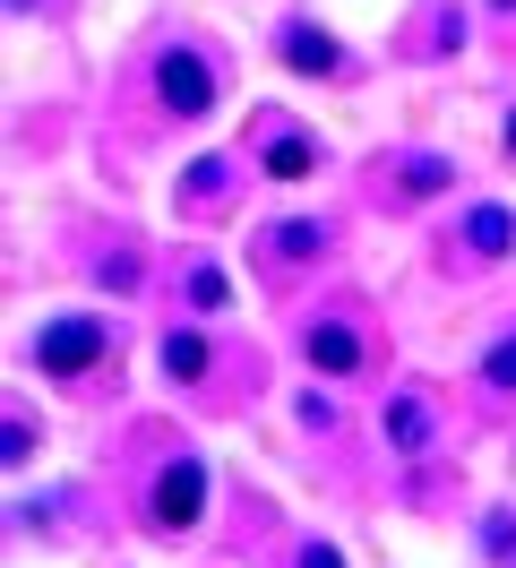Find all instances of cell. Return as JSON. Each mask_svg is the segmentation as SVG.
<instances>
[{
  "mask_svg": "<svg viewBox=\"0 0 516 568\" xmlns=\"http://www.w3.org/2000/svg\"><path fill=\"white\" fill-rule=\"evenodd\" d=\"M310 362H318V371H362V336L344 320H318L310 327Z\"/></svg>",
  "mask_w": 516,
  "mask_h": 568,
  "instance_id": "cell-5",
  "label": "cell"
},
{
  "mask_svg": "<svg viewBox=\"0 0 516 568\" xmlns=\"http://www.w3.org/2000/svg\"><path fill=\"white\" fill-rule=\"evenodd\" d=\"M284 61L310 70V78H327V70H336V43L318 36V27H293V36H284Z\"/></svg>",
  "mask_w": 516,
  "mask_h": 568,
  "instance_id": "cell-6",
  "label": "cell"
},
{
  "mask_svg": "<svg viewBox=\"0 0 516 568\" xmlns=\"http://www.w3.org/2000/svg\"><path fill=\"white\" fill-rule=\"evenodd\" d=\"M516 242V224H508V207H474V250L482 258H499V250Z\"/></svg>",
  "mask_w": 516,
  "mask_h": 568,
  "instance_id": "cell-8",
  "label": "cell"
},
{
  "mask_svg": "<svg viewBox=\"0 0 516 568\" xmlns=\"http://www.w3.org/2000/svg\"><path fill=\"white\" fill-rule=\"evenodd\" d=\"M482 371H490L499 388H516V336H508V345H490V362H482Z\"/></svg>",
  "mask_w": 516,
  "mask_h": 568,
  "instance_id": "cell-12",
  "label": "cell"
},
{
  "mask_svg": "<svg viewBox=\"0 0 516 568\" xmlns=\"http://www.w3.org/2000/svg\"><path fill=\"white\" fill-rule=\"evenodd\" d=\"M302 568H344V560H336V551H302Z\"/></svg>",
  "mask_w": 516,
  "mask_h": 568,
  "instance_id": "cell-13",
  "label": "cell"
},
{
  "mask_svg": "<svg viewBox=\"0 0 516 568\" xmlns=\"http://www.w3.org/2000/svg\"><path fill=\"white\" fill-rule=\"evenodd\" d=\"M199 508H206V474L199 465H164L155 474V526H199Z\"/></svg>",
  "mask_w": 516,
  "mask_h": 568,
  "instance_id": "cell-2",
  "label": "cell"
},
{
  "mask_svg": "<svg viewBox=\"0 0 516 568\" xmlns=\"http://www.w3.org/2000/svg\"><path fill=\"white\" fill-rule=\"evenodd\" d=\"M164 371H172V379H206V336H190V327H181V336L164 345Z\"/></svg>",
  "mask_w": 516,
  "mask_h": 568,
  "instance_id": "cell-7",
  "label": "cell"
},
{
  "mask_svg": "<svg viewBox=\"0 0 516 568\" xmlns=\"http://www.w3.org/2000/svg\"><path fill=\"white\" fill-rule=\"evenodd\" d=\"M378 423H387V448H396V457H422V439H431V405H422V396H387Z\"/></svg>",
  "mask_w": 516,
  "mask_h": 568,
  "instance_id": "cell-4",
  "label": "cell"
},
{
  "mask_svg": "<svg viewBox=\"0 0 516 568\" xmlns=\"http://www.w3.org/2000/svg\"><path fill=\"white\" fill-rule=\"evenodd\" d=\"M275 250H284V258H310V250H327V233H318V224H284Z\"/></svg>",
  "mask_w": 516,
  "mask_h": 568,
  "instance_id": "cell-10",
  "label": "cell"
},
{
  "mask_svg": "<svg viewBox=\"0 0 516 568\" xmlns=\"http://www.w3.org/2000/svg\"><path fill=\"white\" fill-rule=\"evenodd\" d=\"M155 95H164L172 112H206V104H215V78H206L199 52H164V70H155Z\"/></svg>",
  "mask_w": 516,
  "mask_h": 568,
  "instance_id": "cell-3",
  "label": "cell"
},
{
  "mask_svg": "<svg viewBox=\"0 0 516 568\" xmlns=\"http://www.w3.org/2000/svg\"><path fill=\"white\" fill-rule=\"evenodd\" d=\"M508 155H516V112H508Z\"/></svg>",
  "mask_w": 516,
  "mask_h": 568,
  "instance_id": "cell-14",
  "label": "cell"
},
{
  "mask_svg": "<svg viewBox=\"0 0 516 568\" xmlns=\"http://www.w3.org/2000/svg\"><path fill=\"white\" fill-rule=\"evenodd\" d=\"M405 181H413V190H447V164H439V155H413Z\"/></svg>",
  "mask_w": 516,
  "mask_h": 568,
  "instance_id": "cell-11",
  "label": "cell"
},
{
  "mask_svg": "<svg viewBox=\"0 0 516 568\" xmlns=\"http://www.w3.org/2000/svg\"><path fill=\"white\" fill-rule=\"evenodd\" d=\"M310 164H318V155H310V139L267 146V173H275V181H310Z\"/></svg>",
  "mask_w": 516,
  "mask_h": 568,
  "instance_id": "cell-9",
  "label": "cell"
},
{
  "mask_svg": "<svg viewBox=\"0 0 516 568\" xmlns=\"http://www.w3.org/2000/svg\"><path fill=\"white\" fill-rule=\"evenodd\" d=\"M95 354H103V327L95 320H52L43 336H34V362H43L52 379H78Z\"/></svg>",
  "mask_w": 516,
  "mask_h": 568,
  "instance_id": "cell-1",
  "label": "cell"
}]
</instances>
